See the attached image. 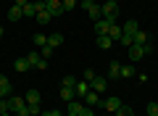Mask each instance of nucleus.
Masks as SVG:
<instances>
[{"label": "nucleus", "instance_id": "obj_1", "mask_svg": "<svg viewBox=\"0 0 158 116\" xmlns=\"http://www.w3.org/2000/svg\"><path fill=\"white\" fill-rule=\"evenodd\" d=\"M8 111H13V114H19V116H27V100L19 98V95H11V98H8Z\"/></svg>", "mask_w": 158, "mask_h": 116}, {"label": "nucleus", "instance_id": "obj_2", "mask_svg": "<svg viewBox=\"0 0 158 116\" xmlns=\"http://www.w3.org/2000/svg\"><path fill=\"white\" fill-rule=\"evenodd\" d=\"M100 13L106 21L116 24V16H118V3H100Z\"/></svg>", "mask_w": 158, "mask_h": 116}, {"label": "nucleus", "instance_id": "obj_3", "mask_svg": "<svg viewBox=\"0 0 158 116\" xmlns=\"http://www.w3.org/2000/svg\"><path fill=\"white\" fill-rule=\"evenodd\" d=\"M82 8H85V11L90 13V19H92V21L103 19V13H100V0H82Z\"/></svg>", "mask_w": 158, "mask_h": 116}, {"label": "nucleus", "instance_id": "obj_4", "mask_svg": "<svg viewBox=\"0 0 158 116\" xmlns=\"http://www.w3.org/2000/svg\"><path fill=\"white\" fill-rule=\"evenodd\" d=\"M13 95V87H11V79L6 74H0V98H11Z\"/></svg>", "mask_w": 158, "mask_h": 116}, {"label": "nucleus", "instance_id": "obj_5", "mask_svg": "<svg viewBox=\"0 0 158 116\" xmlns=\"http://www.w3.org/2000/svg\"><path fill=\"white\" fill-rule=\"evenodd\" d=\"M45 11L50 13V16H61L63 13V3H58V0H45Z\"/></svg>", "mask_w": 158, "mask_h": 116}, {"label": "nucleus", "instance_id": "obj_6", "mask_svg": "<svg viewBox=\"0 0 158 116\" xmlns=\"http://www.w3.org/2000/svg\"><path fill=\"white\" fill-rule=\"evenodd\" d=\"M106 87H108V79L95 74V79L90 82V90H92V92H106Z\"/></svg>", "mask_w": 158, "mask_h": 116}, {"label": "nucleus", "instance_id": "obj_7", "mask_svg": "<svg viewBox=\"0 0 158 116\" xmlns=\"http://www.w3.org/2000/svg\"><path fill=\"white\" fill-rule=\"evenodd\" d=\"M82 100H85V103L90 105V108H95V105H100V108H103V100H100V92H92V90H90V92H87V95H85V98H82Z\"/></svg>", "mask_w": 158, "mask_h": 116}, {"label": "nucleus", "instance_id": "obj_8", "mask_svg": "<svg viewBox=\"0 0 158 116\" xmlns=\"http://www.w3.org/2000/svg\"><path fill=\"white\" fill-rule=\"evenodd\" d=\"M103 108L111 111V114H116V111L121 108V98H106V100H103Z\"/></svg>", "mask_w": 158, "mask_h": 116}, {"label": "nucleus", "instance_id": "obj_9", "mask_svg": "<svg viewBox=\"0 0 158 116\" xmlns=\"http://www.w3.org/2000/svg\"><path fill=\"white\" fill-rule=\"evenodd\" d=\"M87 92H90V82H85V79H82V82H77V84H74V95H77L79 100L85 98Z\"/></svg>", "mask_w": 158, "mask_h": 116}, {"label": "nucleus", "instance_id": "obj_10", "mask_svg": "<svg viewBox=\"0 0 158 116\" xmlns=\"http://www.w3.org/2000/svg\"><path fill=\"white\" fill-rule=\"evenodd\" d=\"M108 29H111V21H106V19H98V21H95V34H98V37L108 34Z\"/></svg>", "mask_w": 158, "mask_h": 116}, {"label": "nucleus", "instance_id": "obj_11", "mask_svg": "<svg viewBox=\"0 0 158 116\" xmlns=\"http://www.w3.org/2000/svg\"><path fill=\"white\" fill-rule=\"evenodd\" d=\"M145 55V45H129V58L132 61H140Z\"/></svg>", "mask_w": 158, "mask_h": 116}, {"label": "nucleus", "instance_id": "obj_12", "mask_svg": "<svg viewBox=\"0 0 158 116\" xmlns=\"http://www.w3.org/2000/svg\"><path fill=\"white\" fill-rule=\"evenodd\" d=\"M121 29H124V34H132V37H135V32L140 29V24H137V19H127Z\"/></svg>", "mask_w": 158, "mask_h": 116}, {"label": "nucleus", "instance_id": "obj_13", "mask_svg": "<svg viewBox=\"0 0 158 116\" xmlns=\"http://www.w3.org/2000/svg\"><path fill=\"white\" fill-rule=\"evenodd\" d=\"M108 79H121V63L118 61H111V66H108Z\"/></svg>", "mask_w": 158, "mask_h": 116}, {"label": "nucleus", "instance_id": "obj_14", "mask_svg": "<svg viewBox=\"0 0 158 116\" xmlns=\"http://www.w3.org/2000/svg\"><path fill=\"white\" fill-rule=\"evenodd\" d=\"M121 34H124V29L118 27V24H111V29H108V37H111L113 42H118V40H121Z\"/></svg>", "mask_w": 158, "mask_h": 116}, {"label": "nucleus", "instance_id": "obj_15", "mask_svg": "<svg viewBox=\"0 0 158 116\" xmlns=\"http://www.w3.org/2000/svg\"><path fill=\"white\" fill-rule=\"evenodd\" d=\"M82 108H85V105H82V100L79 98H74V100H69V114H82Z\"/></svg>", "mask_w": 158, "mask_h": 116}, {"label": "nucleus", "instance_id": "obj_16", "mask_svg": "<svg viewBox=\"0 0 158 116\" xmlns=\"http://www.w3.org/2000/svg\"><path fill=\"white\" fill-rule=\"evenodd\" d=\"M48 45H50L53 50L61 48V45H63V34H48Z\"/></svg>", "mask_w": 158, "mask_h": 116}, {"label": "nucleus", "instance_id": "obj_17", "mask_svg": "<svg viewBox=\"0 0 158 116\" xmlns=\"http://www.w3.org/2000/svg\"><path fill=\"white\" fill-rule=\"evenodd\" d=\"M74 98H77V95H74V87H63L61 84V100L69 103V100H74Z\"/></svg>", "mask_w": 158, "mask_h": 116}, {"label": "nucleus", "instance_id": "obj_18", "mask_svg": "<svg viewBox=\"0 0 158 116\" xmlns=\"http://www.w3.org/2000/svg\"><path fill=\"white\" fill-rule=\"evenodd\" d=\"M21 16H24V11H21V8H19V6H13L11 11H8V21H19V19H21Z\"/></svg>", "mask_w": 158, "mask_h": 116}, {"label": "nucleus", "instance_id": "obj_19", "mask_svg": "<svg viewBox=\"0 0 158 116\" xmlns=\"http://www.w3.org/2000/svg\"><path fill=\"white\" fill-rule=\"evenodd\" d=\"M111 45H113V40L108 37V34H103V37H98V48H100V50H108Z\"/></svg>", "mask_w": 158, "mask_h": 116}, {"label": "nucleus", "instance_id": "obj_20", "mask_svg": "<svg viewBox=\"0 0 158 116\" xmlns=\"http://www.w3.org/2000/svg\"><path fill=\"white\" fill-rule=\"evenodd\" d=\"M13 66H16V71H29V69H32L27 58H16V63H13Z\"/></svg>", "mask_w": 158, "mask_h": 116}, {"label": "nucleus", "instance_id": "obj_21", "mask_svg": "<svg viewBox=\"0 0 158 116\" xmlns=\"http://www.w3.org/2000/svg\"><path fill=\"white\" fill-rule=\"evenodd\" d=\"M132 40H135V45H145V42H148V34L142 32V29H137V32H135V37H132Z\"/></svg>", "mask_w": 158, "mask_h": 116}, {"label": "nucleus", "instance_id": "obj_22", "mask_svg": "<svg viewBox=\"0 0 158 116\" xmlns=\"http://www.w3.org/2000/svg\"><path fill=\"white\" fill-rule=\"evenodd\" d=\"M32 40H34V45H37V48H45V45H48V34H40V32H37Z\"/></svg>", "mask_w": 158, "mask_h": 116}, {"label": "nucleus", "instance_id": "obj_23", "mask_svg": "<svg viewBox=\"0 0 158 116\" xmlns=\"http://www.w3.org/2000/svg\"><path fill=\"white\" fill-rule=\"evenodd\" d=\"M34 19H37V24H50V19H53V16H50L48 11H40V13H37Z\"/></svg>", "mask_w": 158, "mask_h": 116}, {"label": "nucleus", "instance_id": "obj_24", "mask_svg": "<svg viewBox=\"0 0 158 116\" xmlns=\"http://www.w3.org/2000/svg\"><path fill=\"white\" fill-rule=\"evenodd\" d=\"M24 100H27V103H40L42 98H40V92H37V90H29V92H27V98H24Z\"/></svg>", "mask_w": 158, "mask_h": 116}, {"label": "nucleus", "instance_id": "obj_25", "mask_svg": "<svg viewBox=\"0 0 158 116\" xmlns=\"http://www.w3.org/2000/svg\"><path fill=\"white\" fill-rule=\"evenodd\" d=\"M40 58H42V55H40L37 50H34V53H29V55H27V61H29V66H32V69H37V61H40Z\"/></svg>", "mask_w": 158, "mask_h": 116}, {"label": "nucleus", "instance_id": "obj_26", "mask_svg": "<svg viewBox=\"0 0 158 116\" xmlns=\"http://www.w3.org/2000/svg\"><path fill=\"white\" fill-rule=\"evenodd\" d=\"M21 11H24V16H37V8H34V3H27Z\"/></svg>", "mask_w": 158, "mask_h": 116}, {"label": "nucleus", "instance_id": "obj_27", "mask_svg": "<svg viewBox=\"0 0 158 116\" xmlns=\"http://www.w3.org/2000/svg\"><path fill=\"white\" fill-rule=\"evenodd\" d=\"M116 116H135V111H132L129 105H124V103H121V108L116 111Z\"/></svg>", "mask_w": 158, "mask_h": 116}, {"label": "nucleus", "instance_id": "obj_28", "mask_svg": "<svg viewBox=\"0 0 158 116\" xmlns=\"http://www.w3.org/2000/svg\"><path fill=\"white\" fill-rule=\"evenodd\" d=\"M53 53H56V50H53L50 45H45V48H40V55H42V58H50Z\"/></svg>", "mask_w": 158, "mask_h": 116}, {"label": "nucleus", "instance_id": "obj_29", "mask_svg": "<svg viewBox=\"0 0 158 116\" xmlns=\"http://www.w3.org/2000/svg\"><path fill=\"white\" fill-rule=\"evenodd\" d=\"M77 82H79L77 77H63V82H61V84H63V87H74Z\"/></svg>", "mask_w": 158, "mask_h": 116}, {"label": "nucleus", "instance_id": "obj_30", "mask_svg": "<svg viewBox=\"0 0 158 116\" xmlns=\"http://www.w3.org/2000/svg\"><path fill=\"white\" fill-rule=\"evenodd\" d=\"M118 42L129 48V45H135V40H132V34H121V40H118Z\"/></svg>", "mask_w": 158, "mask_h": 116}, {"label": "nucleus", "instance_id": "obj_31", "mask_svg": "<svg viewBox=\"0 0 158 116\" xmlns=\"http://www.w3.org/2000/svg\"><path fill=\"white\" fill-rule=\"evenodd\" d=\"M121 77H135V69L127 63V66H121Z\"/></svg>", "mask_w": 158, "mask_h": 116}, {"label": "nucleus", "instance_id": "obj_32", "mask_svg": "<svg viewBox=\"0 0 158 116\" xmlns=\"http://www.w3.org/2000/svg\"><path fill=\"white\" fill-rule=\"evenodd\" d=\"M148 116H158V103H148Z\"/></svg>", "mask_w": 158, "mask_h": 116}, {"label": "nucleus", "instance_id": "obj_33", "mask_svg": "<svg viewBox=\"0 0 158 116\" xmlns=\"http://www.w3.org/2000/svg\"><path fill=\"white\" fill-rule=\"evenodd\" d=\"M82 77H85V82H92V79H95V71H92V69H85Z\"/></svg>", "mask_w": 158, "mask_h": 116}, {"label": "nucleus", "instance_id": "obj_34", "mask_svg": "<svg viewBox=\"0 0 158 116\" xmlns=\"http://www.w3.org/2000/svg\"><path fill=\"white\" fill-rule=\"evenodd\" d=\"M71 8H77V0H63V11H71Z\"/></svg>", "mask_w": 158, "mask_h": 116}, {"label": "nucleus", "instance_id": "obj_35", "mask_svg": "<svg viewBox=\"0 0 158 116\" xmlns=\"http://www.w3.org/2000/svg\"><path fill=\"white\" fill-rule=\"evenodd\" d=\"M0 114H8V98H0Z\"/></svg>", "mask_w": 158, "mask_h": 116}, {"label": "nucleus", "instance_id": "obj_36", "mask_svg": "<svg viewBox=\"0 0 158 116\" xmlns=\"http://www.w3.org/2000/svg\"><path fill=\"white\" fill-rule=\"evenodd\" d=\"M37 69H40V71H45V69H48V58H40V61H37Z\"/></svg>", "mask_w": 158, "mask_h": 116}, {"label": "nucleus", "instance_id": "obj_37", "mask_svg": "<svg viewBox=\"0 0 158 116\" xmlns=\"http://www.w3.org/2000/svg\"><path fill=\"white\" fill-rule=\"evenodd\" d=\"M79 116H95V111H92V108H82V114H79Z\"/></svg>", "mask_w": 158, "mask_h": 116}, {"label": "nucleus", "instance_id": "obj_38", "mask_svg": "<svg viewBox=\"0 0 158 116\" xmlns=\"http://www.w3.org/2000/svg\"><path fill=\"white\" fill-rule=\"evenodd\" d=\"M27 3H29V0H16V6H19V8H24Z\"/></svg>", "mask_w": 158, "mask_h": 116}, {"label": "nucleus", "instance_id": "obj_39", "mask_svg": "<svg viewBox=\"0 0 158 116\" xmlns=\"http://www.w3.org/2000/svg\"><path fill=\"white\" fill-rule=\"evenodd\" d=\"M100 3H116V0H100Z\"/></svg>", "mask_w": 158, "mask_h": 116}, {"label": "nucleus", "instance_id": "obj_40", "mask_svg": "<svg viewBox=\"0 0 158 116\" xmlns=\"http://www.w3.org/2000/svg\"><path fill=\"white\" fill-rule=\"evenodd\" d=\"M0 37H3V27H0Z\"/></svg>", "mask_w": 158, "mask_h": 116}, {"label": "nucleus", "instance_id": "obj_41", "mask_svg": "<svg viewBox=\"0 0 158 116\" xmlns=\"http://www.w3.org/2000/svg\"><path fill=\"white\" fill-rule=\"evenodd\" d=\"M66 116H77V114H66Z\"/></svg>", "mask_w": 158, "mask_h": 116}, {"label": "nucleus", "instance_id": "obj_42", "mask_svg": "<svg viewBox=\"0 0 158 116\" xmlns=\"http://www.w3.org/2000/svg\"><path fill=\"white\" fill-rule=\"evenodd\" d=\"M100 116H106V114H100Z\"/></svg>", "mask_w": 158, "mask_h": 116}, {"label": "nucleus", "instance_id": "obj_43", "mask_svg": "<svg viewBox=\"0 0 158 116\" xmlns=\"http://www.w3.org/2000/svg\"><path fill=\"white\" fill-rule=\"evenodd\" d=\"M0 116H3V114H0Z\"/></svg>", "mask_w": 158, "mask_h": 116}, {"label": "nucleus", "instance_id": "obj_44", "mask_svg": "<svg viewBox=\"0 0 158 116\" xmlns=\"http://www.w3.org/2000/svg\"><path fill=\"white\" fill-rule=\"evenodd\" d=\"M16 116H19V114H16Z\"/></svg>", "mask_w": 158, "mask_h": 116}]
</instances>
